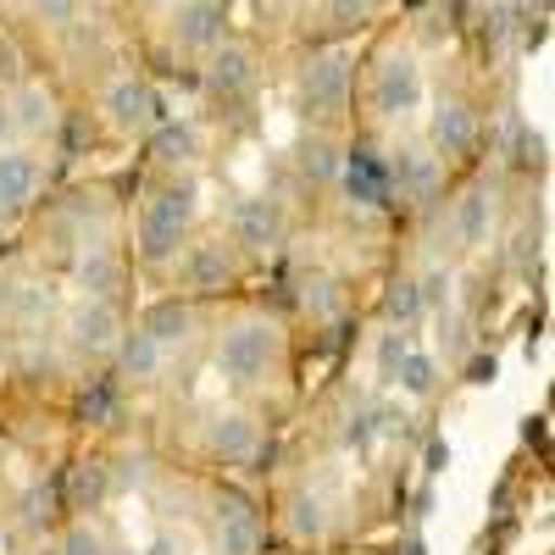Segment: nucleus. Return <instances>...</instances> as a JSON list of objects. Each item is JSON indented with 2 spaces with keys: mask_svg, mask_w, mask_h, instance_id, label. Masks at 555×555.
<instances>
[{
  "mask_svg": "<svg viewBox=\"0 0 555 555\" xmlns=\"http://www.w3.org/2000/svg\"><path fill=\"white\" fill-rule=\"evenodd\" d=\"M256 544H261V528L245 505L240 500L217 505V555H256Z\"/></svg>",
  "mask_w": 555,
  "mask_h": 555,
  "instance_id": "9b49d317",
  "label": "nucleus"
},
{
  "mask_svg": "<svg viewBox=\"0 0 555 555\" xmlns=\"http://www.w3.org/2000/svg\"><path fill=\"white\" fill-rule=\"evenodd\" d=\"M416 101H423V67L405 51H395L373 78V106H378V117H405V112H416Z\"/></svg>",
  "mask_w": 555,
  "mask_h": 555,
  "instance_id": "20e7f679",
  "label": "nucleus"
},
{
  "mask_svg": "<svg viewBox=\"0 0 555 555\" xmlns=\"http://www.w3.org/2000/svg\"><path fill=\"white\" fill-rule=\"evenodd\" d=\"M289 533L306 539V544L328 533V512H322L317 494H295V500H289Z\"/></svg>",
  "mask_w": 555,
  "mask_h": 555,
  "instance_id": "412c9836",
  "label": "nucleus"
},
{
  "mask_svg": "<svg viewBox=\"0 0 555 555\" xmlns=\"http://www.w3.org/2000/svg\"><path fill=\"white\" fill-rule=\"evenodd\" d=\"M272 361H278V322H267V317H245L217 339V373L240 389L261 384Z\"/></svg>",
  "mask_w": 555,
  "mask_h": 555,
  "instance_id": "f257e3e1",
  "label": "nucleus"
},
{
  "mask_svg": "<svg viewBox=\"0 0 555 555\" xmlns=\"http://www.w3.org/2000/svg\"><path fill=\"white\" fill-rule=\"evenodd\" d=\"M7 311H12V278L0 272V317H7Z\"/></svg>",
  "mask_w": 555,
  "mask_h": 555,
  "instance_id": "c756f323",
  "label": "nucleus"
},
{
  "mask_svg": "<svg viewBox=\"0 0 555 555\" xmlns=\"http://www.w3.org/2000/svg\"><path fill=\"white\" fill-rule=\"evenodd\" d=\"M190 211H195V195L190 190H162L145 217H139V250H145V261H172L178 256V240L183 228H190Z\"/></svg>",
  "mask_w": 555,
  "mask_h": 555,
  "instance_id": "f03ea898",
  "label": "nucleus"
},
{
  "mask_svg": "<svg viewBox=\"0 0 555 555\" xmlns=\"http://www.w3.org/2000/svg\"><path fill=\"white\" fill-rule=\"evenodd\" d=\"M444 289H450V278H444V272H428V284H416L423 306H439V300H444Z\"/></svg>",
  "mask_w": 555,
  "mask_h": 555,
  "instance_id": "a878e982",
  "label": "nucleus"
},
{
  "mask_svg": "<svg viewBox=\"0 0 555 555\" xmlns=\"http://www.w3.org/2000/svg\"><path fill=\"white\" fill-rule=\"evenodd\" d=\"M34 12L44 23H73L78 17V0H34Z\"/></svg>",
  "mask_w": 555,
  "mask_h": 555,
  "instance_id": "393cba45",
  "label": "nucleus"
},
{
  "mask_svg": "<svg viewBox=\"0 0 555 555\" xmlns=\"http://www.w3.org/2000/svg\"><path fill=\"white\" fill-rule=\"evenodd\" d=\"M73 272H78V289H83V295H101V300H112L117 284H122V261H117L106 245H89Z\"/></svg>",
  "mask_w": 555,
  "mask_h": 555,
  "instance_id": "f8f14e48",
  "label": "nucleus"
},
{
  "mask_svg": "<svg viewBox=\"0 0 555 555\" xmlns=\"http://www.w3.org/2000/svg\"><path fill=\"white\" fill-rule=\"evenodd\" d=\"M117 339H122V317H117L112 300L83 295V300L67 311V345H73V350H83V356H106V350H117Z\"/></svg>",
  "mask_w": 555,
  "mask_h": 555,
  "instance_id": "7ed1b4c3",
  "label": "nucleus"
},
{
  "mask_svg": "<svg viewBox=\"0 0 555 555\" xmlns=\"http://www.w3.org/2000/svg\"><path fill=\"white\" fill-rule=\"evenodd\" d=\"M39 183H44V172H39L34 151H23L17 139H12V145H0V201H7L12 211H23L39 195Z\"/></svg>",
  "mask_w": 555,
  "mask_h": 555,
  "instance_id": "423d86ee",
  "label": "nucleus"
},
{
  "mask_svg": "<svg viewBox=\"0 0 555 555\" xmlns=\"http://www.w3.org/2000/svg\"><path fill=\"white\" fill-rule=\"evenodd\" d=\"M117 361H122V373H128L133 384H145V378H156V373H162L167 350H162L145 328H133V334H122V339H117Z\"/></svg>",
  "mask_w": 555,
  "mask_h": 555,
  "instance_id": "f3484780",
  "label": "nucleus"
},
{
  "mask_svg": "<svg viewBox=\"0 0 555 555\" xmlns=\"http://www.w3.org/2000/svg\"><path fill=\"white\" fill-rule=\"evenodd\" d=\"M67 555H101V539H95V533H83V528H78V533L67 539Z\"/></svg>",
  "mask_w": 555,
  "mask_h": 555,
  "instance_id": "bb28decb",
  "label": "nucleus"
},
{
  "mask_svg": "<svg viewBox=\"0 0 555 555\" xmlns=\"http://www.w3.org/2000/svg\"><path fill=\"white\" fill-rule=\"evenodd\" d=\"M145 555H183V550H178V539H172V533H162V539H156Z\"/></svg>",
  "mask_w": 555,
  "mask_h": 555,
  "instance_id": "c85d7f7f",
  "label": "nucleus"
},
{
  "mask_svg": "<svg viewBox=\"0 0 555 555\" xmlns=\"http://www.w3.org/2000/svg\"><path fill=\"white\" fill-rule=\"evenodd\" d=\"M395 384H400L405 395H428V389L439 384V361H434L428 350H405L400 366H395Z\"/></svg>",
  "mask_w": 555,
  "mask_h": 555,
  "instance_id": "aec40b11",
  "label": "nucleus"
},
{
  "mask_svg": "<svg viewBox=\"0 0 555 555\" xmlns=\"http://www.w3.org/2000/svg\"><path fill=\"white\" fill-rule=\"evenodd\" d=\"M78 494H101V473H83L78 478Z\"/></svg>",
  "mask_w": 555,
  "mask_h": 555,
  "instance_id": "7c9ffc66",
  "label": "nucleus"
},
{
  "mask_svg": "<svg viewBox=\"0 0 555 555\" xmlns=\"http://www.w3.org/2000/svg\"><path fill=\"white\" fill-rule=\"evenodd\" d=\"M473 139H478V122H473V112L461 106V101H444V106L434 112V145H439L444 156L473 151Z\"/></svg>",
  "mask_w": 555,
  "mask_h": 555,
  "instance_id": "2eb2a0df",
  "label": "nucleus"
},
{
  "mask_svg": "<svg viewBox=\"0 0 555 555\" xmlns=\"http://www.w3.org/2000/svg\"><path fill=\"white\" fill-rule=\"evenodd\" d=\"M139 328H145L162 350H167V345H183V339H190V311H183L178 300H162L145 322H139Z\"/></svg>",
  "mask_w": 555,
  "mask_h": 555,
  "instance_id": "6ab92c4d",
  "label": "nucleus"
},
{
  "mask_svg": "<svg viewBox=\"0 0 555 555\" xmlns=\"http://www.w3.org/2000/svg\"><path fill=\"white\" fill-rule=\"evenodd\" d=\"M278 228H284V217H278L272 201H240L234 206V245L267 250V245H278Z\"/></svg>",
  "mask_w": 555,
  "mask_h": 555,
  "instance_id": "1a4fd4ad",
  "label": "nucleus"
},
{
  "mask_svg": "<svg viewBox=\"0 0 555 555\" xmlns=\"http://www.w3.org/2000/svg\"><path fill=\"white\" fill-rule=\"evenodd\" d=\"M256 423L245 411H217L211 423H206V444L217 450V455H228V461H245L250 450H256Z\"/></svg>",
  "mask_w": 555,
  "mask_h": 555,
  "instance_id": "9d476101",
  "label": "nucleus"
},
{
  "mask_svg": "<svg viewBox=\"0 0 555 555\" xmlns=\"http://www.w3.org/2000/svg\"><path fill=\"white\" fill-rule=\"evenodd\" d=\"M366 12H373V0H328V17H334L339 28H350V23H361Z\"/></svg>",
  "mask_w": 555,
  "mask_h": 555,
  "instance_id": "b1692460",
  "label": "nucleus"
},
{
  "mask_svg": "<svg viewBox=\"0 0 555 555\" xmlns=\"http://www.w3.org/2000/svg\"><path fill=\"white\" fill-rule=\"evenodd\" d=\"M228 272H234V261H228L222 240H206V245H195L190 256H183V284L190 289H222Z\"/></svg>",
  "mask_w": 555,
  "mask_h": 555,
  "instance_id": "dca6fc26",
  "label": "nucleus"
},
{
  "mask_svg": "<svg viewBox=\"0 0 555 555\" xmlns=\"http://www.w3.org/2000/svg\"><path fill=\"white\" fill-rule=\"evenodd\" d=\"M250 78H256V67H250V51H245V44H222V51L211 56V73H206L211 95H245Z\"/></svg>",
  "mask_w": 555,
  "mask_h": 555,
  "instance_id": "4468645a",
  "label": "nucleus"
},
{
  "mask_svg": "<svg viewBox=\"0 0 555 555\" xmlns=\"http://www.w3.org/2000/svg\"><path fill=\"white\" fill-rule=\"evenodd\" d=\"M489 195L483 190H467V195H461V206H455V240L461 245H467V250H478L483 240H489Z\"/></svg>",
  "mask_w": 555,
  "mask_h": 555,
  "instance_id": "a211bd4d",
  "label": "nucleus"
},
{
  "mask_svg": "<svg viewBox=\"0 0 555 555\" xmlns=\"http://www.w3.org/2000/svg\"><path fill=\"white\" fill-rule=\"evenodd\" d=\"M384 311H389V322H411L416 311H423V295H416V284H411V278H405V284H395V289H389Z\"/></svg>",
  "mask_w": 555,
  "mask_h": 555,
  "instance_id": "4be33fe9",
  "label": "nucleus"
},
{
  "mask_svg": "<svg viewBox=\"0 0 555 555\" xmlns=\"http://www.w3.org/2000/svg\"><path fill=\"white\" fill-rule=\"evenodd\" d=\"M12 122H17L23 139H44V133L56 128V101L44 95L39 83H23L17 95H12Z\"/></svg>",
  "mask_w": 555,
  "mask_h": 555,
  "instance_id": "ddd939ff",
  "label": "nucleus"
},
{
  "mask_svg": "<svg viewBox=\"0 0 555 555\" xmlns=\"http://www.w3.org/2000/svg\"><path fill=\"white\" fill-rule=\"evenodd\" d=\"M172 34H178L183 51H211V44L222 39V7L217 0H183Z\"/></svg>",
  "mask_w": 555,
  "mask_h": 555,
  "instance_id": "6e6552de",
  "label": "nucleus"
},
{
  "mask_svg": "<svg viewBox=\"0 0 555 555\" xmlns=\"http://www.w3.org/2000/svg\"><path fill=\"white\" fill-rule=\"evenodd\" d=\"M101 106H106L112 128H122V133H145V128L156 122V95H151L145 78H112V89H106Z\"/></svg>",
  "mask_w": 555,
  "mask_h": 555,
  "instance_id": "39448f33",
  "label": "nucleus"
},
{
  "mask_svg": "<svg viewBox=\"0 0 555 555\" xmlns=\"http://www.w3.org/2000/svg\"><path fill=\"white\" fill-rule=\"evenodd\" d=\"M411 345H405V334H384L378 339V378H389L395 384V366H400V356H405Z\"/></svg>",
  "mask_w": 555,
  "mask_h": 555,
  "instance_id": "5701e85b",
  "label": "nucleus"
},
{
  "mask_svg": "<svg viewBox=\"0 0 555 555\" xmlns=\"http://www.w3.org/2000/svg\"><path fill=\"white\" fill-rule=\"evenodd\" d=\"M17 139V122H12V95H0V145Z\"/></svg>",
  "mask_w": 555,
  "mask_h": 555,
  "instance_id": "cd10ccee",
  "label": "nucleus"
},
{
  "mask_svg": "<svg viewBox=\"0 0 555 555\" xmlns=\"http://www.w3.org/2000/svg\"><path fill=\"white\" fill-rule=\"evenodd\" d=\"M345 89H350V73H345V56H317L306 67V106L311 112H339L345 106Z\"/></svg>",
  "mask_w": 555,
  "mask_h": 555,
  "instance_id": "0eeeda50",
  "label": "nucleus"
}]
</instances>
